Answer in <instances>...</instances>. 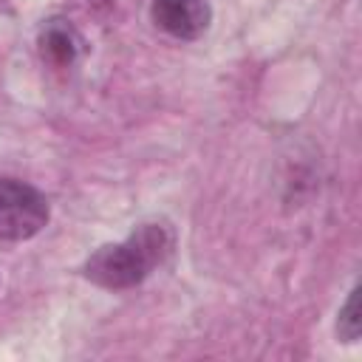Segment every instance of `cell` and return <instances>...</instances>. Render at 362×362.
<instances>
[{"mask_svg": "<svg viewBox=\"0 0 362 362\" xmlns=\"http://www.w3.org/2000/svg\"><path fill=\"white\" fill-rule=\"evenodd\" d=\"M170 252V235L161 223H141L122 243L102 246L85 263V277L102 288L139 286Z\"/></svg>", "mask_w": 362, "mask_h": 362, "instance_id": "6da1fadb", "label": "cell"}, {"mask_svg": "<svg viewBox=\"0 0 362 362\" xmlns=\"http://www.w3.org/2000/svg\"><path fill=\"white\" fill-rule=\"evenodd\" d=\"M48 215V201L37 187L20 178H0V238L28 240L42 232Z\"/></svg>", "mask_w": 362, "mask_h": 362, "instance_id": "7a4b0ae2", "label": "cell"}, {"mask_svg": "<svg viewBox=\"0 0 362 362\" xmlns=\"http://www.w3.org/2000/svg\"><path fill=\"white\" fill-rule=\"evenodd\" d=\"M362 331V320H359V286L351 288L345 305L339 308V320H337V334L342 342H356Z\"/></svg>", "mask_w": 362, "mask_h": 362, "instance_id": "5b68a950", "label": "cell"}, {"mask_svg": "<svg viewBox=\"0 0 362 362\" xmlns=\"http://www.w3.org/2000/svg\"><path fill=\"white\" fill-rule=\"evenodd\" d=\"M40 48L42 57H48L54 65H71L82 48V40L65 20H51L40 31Z\"/></svg>", "mask_w": 362, "mask_h": 362, "instance_id": "277c9868", "label": "cell"}, {"mask_svg": "<svg viewBox=\"0 0 362 362\" xmlns=\"http://www.w3.org/2000/svg\"><path fill=\"white\" fill-rule=\"evenodd\" d=\"M153 23L175 40H198L212 23L209 0H153Z\"/></svg>", "mask_w": 362, "mask_h": 362, "instance_id": "3957f363", "label": "cell"}]
</instances>
